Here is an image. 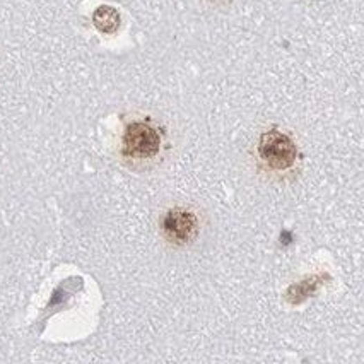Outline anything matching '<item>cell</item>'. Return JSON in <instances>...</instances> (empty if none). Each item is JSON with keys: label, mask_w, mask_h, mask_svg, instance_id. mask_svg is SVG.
<instances>
[{"label": "cell", "mask_w": 364, "mask_h": 364, "mask_svg": "<svg viewBox=\"0 0 364 364\" xmlns=\"http://www.w3.org/2000/svg\"><path fill=\"white\" fill-rule=\"evenodd\" d=\"M260 160L269 168L284 171L289 169L298 160V147L289 135L279 131L264 132L258 142Z\"/></svg>", "instance_id": "1"}, {"label": "cell", "mask_w": 364, "mask_h": 364, "mask_svg": "<svg viewBox=\"0 0 364 364\" xmlns=\"http://www.w3.org/2000/svg\"><path fill=\"white\" fill-rule=\"evenodd\" d=\"M161 149V137L151 125L144 122L128 124L124 133V149L122 154L132 160H149Z\"/></svg>", "instance_id": "2"}, {"label": "cell", "mask_w": 364, "mask_h": 364, "mask_svg": "<svg viewBox=\"0 0 364 364\" xmlns=\"http://www.w3.org/2000/svg\"><path fill=\"white\" fill-rule=\"evenodd\" d=\"M199 219L192 211L183 207L169 209L161 221V231L175 247H185L199 236Z\"/></svg>", "instance_id": "3"}, {"label": "cell", "mask_w": 364, "mask_h": 364, "mask_svg": "<svg viewBox=\"0 0 364 364\" xmlns=\"http://www.w3.org/2000/svg\"><path fill=\"white\" fill-rule=\"evenodd\" d=\"M93 23H95L96 30L104 35H113L120 26V14L115 7L101 6L93 14Z\"/></svg>", "instance_id": "4"}, {"label": "cell", "mask_w": 364, "mask_h": 364, "mask_svg": "<svg viewBox=\"0 0 364 364\" xmlns=\"http://www.w3.org/2000/svg\"><path fill=\"white\" fill-rule=\"evenodd\" d=\"M315 287H316L315 277H312V279H306V280H303V282L294 284V286L289 289V293H296V296H299L296 298V303H301L303 299L308 298L309 294H313Z\"/></svg>", "instance_id": "5"}, {"label": "cell", "mask_w": 364, "mask_h": 364, "mask_svg": "<svg viewBox=\"0 0 364 364\" xmlns=\"http://www.w3.org/2000/svg\"><path fill=\"white\" fill-rule=\"evenodd\" d=\"M280 240H284V245H289L291 241H293V236H291V233L282 231V234H280Z\"/></svg>", "instance_id": "6"}]
</instances>
